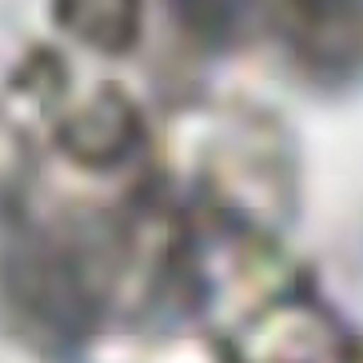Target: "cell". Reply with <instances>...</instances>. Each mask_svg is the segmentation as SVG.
<instances>
[{
    "mask_svg": "<svg viewBox=\"0 0 363 363\" xmlns=\"http://www.w3.org/2000/svg\"><path fill=\"white\" fill-rule=\"evenodd\" d=\"M296 56L320 68L363 60V0H247Z\"/></svg>",
    "mask_w": 363,
    "mask_h": 363,
    "instance_id": "cell-1",
    "label": "cell"
}]
</instances>
